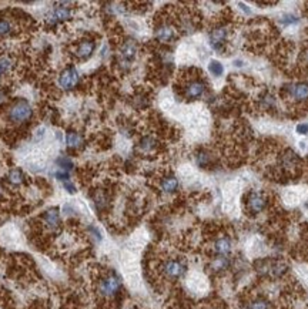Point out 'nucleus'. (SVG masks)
Returning <instances> with one entry per match:
<instances>
[{"label": "nucleus", "instance_id": "f257e3e1", "mask_svg": "<svg viewBox=\"0 0 308 309\" xmlns=\"http://www.w3.org/2000/svg\"><path fill=\"white\" fill-rule=\"evenodd\" d=\"M123 290V281L115 271L103 272L96 281V292L101 299H116Z\"/></svg>", "mask_w": 308, "mask_h": 309}, {"label": "nucleus", "instance_id": "f03ea898", "mask_svg": "<svg viewBox=\"0 0 308 309\" xmlns=\"http://www.w3.org/2000/svg\"><path fill=\"white\" fill-rule=\"evenodd\" d=\"M33 117V107L26 98H18L7 107V118L13 124H26Z\"/></svg>", "mask_w": 308, "mask_h": 309}, {"label": "nucleus", "instance_id": "7ed1b4c3", "mask_svg": "<svg viewBox=\"0 0 308 309\" xmlns=\"http://www.w3.org/2000/svg\"><path fill=\"white\" fill-rule=\"evenodd\" d=\"M207 90V84L203 77L200 76H190L184 78L181 84V94L186 100H197L204 96Z\"/></svg>", "mask_w": 308, "mask_h": 309}, {"label": "nucleus", "instance_id": "20e7f679", "mask_svg": "<svg viewBox=\"0 0 308 309\" xmlns=\"http://www.w3.org/2000/svg\"><path fill=\"white\" fill-rule=\"evenodd\" d=\"M187 272V264L183 259L178 258H170L161 262L160 265V273L167 279V281H177L183 278Z\"/></svg>", "mask_w": 308, "mask_h": 309}, {"label": "nucleus", "instance_id": "39448f33", "mask_svg": "<svg viewBox=\"0 0 308 309\" xmlns=\"http://www.w3.org/2000/svg\"><path fill=\"white\" fill-rule=\"evenodd\" d=\"M80 83V74L77 72L75 66H67L66 69H63L58 77V84L61 90L72 91L77 89Z\"/></svg>", "mask_w": 308, "mask_h": 309}, {"label": "nucleus", "instance_id": "423d86ee", "mask_svg": "<svg viewBox=\"0 0 308 309\" xmlns=\"http://www.w3.org/2000/svg\"><path fill=\"white\" fill-rule=\"evenodd\" d=\"M73 18V10L66 3H58L47 15H46V23L50 26H56L58 23L67 21Z\"/></svg>", "mask_w": 308, "mask_h": 309}, {"label": "nucleus", "instance_id": "0eeeda50", "mask_svg": "<svg viewBox=\"0 0 308 309\" xmlns=\"http://www.w3.org/2000/svg\"><path fill=\"white\" fill-rule=\"evenodd\" d=\"M154 37L160 43H172L177 37V29L172 21L160 20L157 26L154 27Z\"/></svg>", "mask_w": 308, "mask_h": 309}, {"label": "nucleus", "instance_id": "6e6552de", "mask_svg": "<svg viewBox=\"0 0 308 309\" xmlns=\"http://www.w3.org/2000/svg\"><path fill=\"white\" fill-rule=\"evenodd\" d=\"M267 207V197L261 193L252 191L249 193L246 197V208L250 214H260L266 210Z\"/></svg>", "mask_w": 308, "mask_h": 309}, {"label": "nucleus", "instance_id": "1a4fd4ad", "mask_svg": "<svg viewBox=\"0 0 308 309\" xmlns=\"http://www.w3.org/2000/svg\"><path fill=\"white\" fill-rule=\"evenodd\" d=\"M229 37V27L224 26V24H220L217 27H214L212 32H210V44L214 50L217 52H221L224 44H226V40Z\"/></svg>", "mask_w": 308, "mask_h": 309}, {"label": "nucleus", "instance_id": "9d476101", "mask_svg": "<svg viewBox=\"0 0 308 309\" xmlns=\"http://www.w3.org/2000/svg\"><path fill=\"white\" fill-rule=\"evenodd\" d=\"M96 50V41L92 39H84L77 44L76 50H75V56L78 60H87L90 58L92 55Z\"/></svg>", "mask_w": 308, "mask_h": 309}, {"label": "nucleus", "instance_id": "9b49d317", "mask_svg": "<svg viewBox=\"0 0 308 309\" xmlns=\"http://www.w3.org/2000/svg\"><path fill=\"white\" fill-rule=\"evenodd\" d=\"M41 219H43V224L49 230H52V231L58 230V227H60V224H61L60 212H58V208H49V210H46L43 212V215H41Z\"/></svg>", "mask_w": 308, "mask_h": 309}, {"label": "nucleus", "instance_id": "f8f14e48", "mask_svg": "<svg viewBox=\"0 0 308 309\" xmlns=\"http://www.w3.org/2000/svg\"><path fill=\"white\" fill-rule=\"evenodd\" d=\"M287 91H289V97L298 103L308 100V84L306 83H295L292 86H289Z\"/></svg>", "mask_w": 308, "mask_h": 309}, {"label": "nucleus", "instance_id": "ddd939ff", "mask_svg": "<svg viewBox=\"0 0 308 309\" xmlns=\"http://www.w3.org/2000/svg\"><path fill=\"white\" fill-rule=\"evenodd\" d=\"M137 49L138 47H137V43H135V40H132V39L126 40L120 46V57H121V60L129 64L135 58V55H137Z\"/></svg>", "mask_w": 308, "mask_h": 309}, {"label": "nucleus", "instance_id": "4468645a", "mask_svg": "<svg viewBox=\"0 0 308 309\" xmlns=\"http://www.w3.org/2000/svg\"><path fill=\"white\" fill-rule=\"evenodd\" d=\"M231 245H232V244H231V239L229 236H218V238L214 241V244H212V250H214L215 255L227 256V255L231 252Z\"/></svg>", "mask_w": 308, "mask_h": 309}, {"label": "nucleus", "instance_id": "2eb2a0df", "mask_svg": "<svg viewBox=\"0 0 308 309\" xmlns=\"http://www.w3.org/2000/svg\"><path fill=\"white\" fill-rule=\"evenodd\" d=\"M157 146H158V143L153 135H144V137L140 138L137 148L141 154H152L155 151Z\"/></svg>", "mask_w": 308, "mask_h": 309}, {"label": "nucleus", "instance_id": "dca6fc26", "mask_svg": "<svg viewBox=\"0 0 308 309\" xmlns=\"http://www.w3.org/2000/svg\"><path fill=\"white\" fill-rule=\"evenodd\" d=\"M93 202H95V207L98 212H104L109 207H110V197L106 191L103 190H98L96 191V194L93 195Z\"/></svg>", "mask_w": 308, "mask_h": 309}, {"label": "nucleus", "instance_id": "f3484780", "mask_svg": "<svg viewBox=\"0 0 308 309\" xmlns=\"http://www.w3.org/2000/svg\"><path fill=\"white\" fill-rule=\"evenodd\" d=\"M66 144L72 150H80L81 147L84 146V138L80 133L70 130V131L66 133Z\"/></svg>", "mask_w": 308, "mask_h": 309}, {"label": "nucleus", "instance_id": "a211bd4d", "mask_svg": "<svg viewBox=\"0 0 308 309\" xmlns=\"http://www.w3.org/2000/svg\"><path fill=\"white\" fill-rule=\"evenodd\" d=\"M298 157H297V154L294 153V151H291V150H287L283 155H281V161H280V165L284 168V170H294L295 167H298Z\"/></svg>", "mask_w": 308, "mask_h": 309}, {"label": "nucleus", "instance_id": "6ab92c4d", "mask_svg": "<svg viewBox=\"0 0 308 309\" xmlns=\"http://www.w3.org/2000/svg\"><path fill=\"white\" fill-rule=\"evenodd\" d=\"M160 188L166 194H173V193H175L178 190V180L175 178V175H173V174L166 175V177H163V180L160 182Z\"/></svg>", "mask_w": 308, "mask_h": 309}, {"label": "nucleus", "instance_id": "aec40b11", "mask_svg": "<svg viewBox=\"0 0 308 309\" xmlns=\"http://www.w3.org/2000/svg\"><path fill=\"white\" fill-rule=\"evenodd\" d=\"M229 267H230V259L223 255H217L210 262V270L212 272H223V271L229 270Z\"/></svg>", "mask_w": 308, "mask_h": 309}, {"label": "nucleus", "instance_id": "412c9836", "mask_svg": "<svg viewBox=\"0 0 308 309\" xmlns=\"http://www.w3.org/2000/svg\"><path fill=\"white\" fill-rule=\"evenodd\" d=\"M15 32V23L13 20L6 16H0V37H6L13 35Z\"/></svg>", "mask_w": 308, "mask_h": 309}, {"label": "nucleus", "instance_id": "4be33fe9", "mask_svg": "<svg viewBox=\"0 0 308 309\" xmlns=\"http://www.w3.org/2000/svg\"><path fill=\"white\" fill-rule=\"evenodd\" d=\"M195 163L198 164V167L206 168V167H209L212 163V155L207 150H200L195 154Z\"/></svg>", "mask_w": 308, "mask_h": 309}, {"label": "nucleus", "instance_id": "5701e85b", "mask_svg": "<svg viewBox=\"0 0 308 309\" xmlns=\"http://www.w3.org/2000/svg\"><path fill=\"white\" fill-rule=\"evenodd\" d=\"M24 173L20 170V168H13V170H10L9 171V174H7V180L10 184H13V185H20V184H23L24 182Z\"/></svg>", "mask_w": 308, "mask_h": 309}, {"label": "nucleus", "instance_id": "b1692460", "mask_svg": "<svg viewBox=\"0 0 308 309\" xmlns=\"http://www.w3.org/2000/svg\"><path fill=\"white\" fill-rule=\"evenodd\" d=\"M15 66V61L9 56H0V76L9 73Z\"/></svg>", "mask_w": 308, "mask_h": 309}, {"label": "nucleus", "instance_id": "393cba45", "mask_svg": "<svg viewBox=\"0 0 308 309\" xmlns=\"http://www.w3.org/2000/svg\"><path fill=\"white\" fill-rule=\"evenodd\" d=\"M56 164H58V170L67 171V173H70V171L75 168V163H73L69 157H66V155L58 157V160H56Z\"/></svg>", "mask_w": 308, "mask_h": 309}, {"label": "nucleus", "instance_id": "a878e982", "mask_svg": "<svg viewBox=\"0 0 308 309\" xmlns=\"http://www.w3.org/2000/svg\"><path fill=\"white\" fill-rule=\"evenodd\" d=\"M247 309H271V305L267 299L264 298H257L254 301H251L250 304L247 305Z\"/></svg>", "mask_w": 308, "mask_h": 309}, {"label": "nucleus", "instance_id": "bb28decb", "mask_svg": "<svg viewBox=\"0 0 308 309\" xmlns=\"http://www.w3.org/2000/svg\"><path fill=\"white\" fill-rule=\"evenodd\" d=\"M209 70H210V73H212V76H215V77H220V76H223V73H224V67H223V64H221L218 60H212V61H210Z\"/></svg>", "mask_w": 308, "mask_h": 309}, {"label": "nucleus", "instance_id": "cd10ccee", "mask_svg": "<svg viewBox=\"0 0 308 309\" xmlns=\"http://www.w3.org/2000/svg\"><path fill=\"white\" fill-rule=\"evenodd\" d=\"M63 187H64V190H66V191H67L69 194H75V193L77 191L76 185H75L73 182L70 181V180H69V181L63 182Z\"/></svg>", "mask_w": 308, "mask_h": 309}, {"label": "nucleus", "instance_id": "c85d7f7f", "mask_svg": "<svg viewBox=\"0 0 308 309\" xmlns=\"http://www.w3.org/2000/svg\"><path fill=\"white\" fill-rule=\"evenodd\" d=\"M89 234L93 236L97 242H98V241H101V234H100V231L97 230L96 227H89Z\"/></svg>", "mask_w": 308, "mask_h": 309}, {"label": "nucleus", "instance_id": "c756f323", "mask_svg": "<svg viewBox=\"0 0 308 309\" xmlns=\"http://www.w3.org/2000/svg\"><path fill=\"white\" fill-rule=\"evenodd\" d=\"M295 130H297V133H298V134H307L308 124H306V123H303V124H298V126L295 127Z\"/></svg>", "mask_w": 308, "mask_h": 309}, {"label": "nucleus", "instance_id": "7c9ffc66", "mask_svg": "<svg viewBox=\"0 0 308 309\" xmlns=\"http://www.w3.org/2000/svg\"><path fill=\"white\" fill-rule=\"evenodd\" d=\"M281 21H283V23H286V24H289V23H297V18H295V16H292V15H287V16H284V18L281 19Z\"/></svg>", "mask_w": 308, "mask_h": 309}, {"label": "nucleus", "instance_id": "2f4dec72", "mask_svg": "<svg viewBox=\"0 0 308 309\" xmlns=\"http://www.w3.org/2000/svg\"><path fill=\"white\" fill-rule=\"evenodd\" d=\"M209 309H224L223 307H218V305H215V307H212V308H209Z\"/></svg>", "mask_w": 308, "mask_h": 309}, {"label": "nucleus", "instance_id": "473e14b6", "mask_svg": "<svg viewBox=\"0 0 308 309\" xmlns=\"http://www.w3.org/2000/svg\"><path fill=\"white\" fill-rule=\"evenodd\" d=\"M0 193H1V191H0Z\"/></svg>", "mask_w": 308, "mask_h": 309}]
</instances>
